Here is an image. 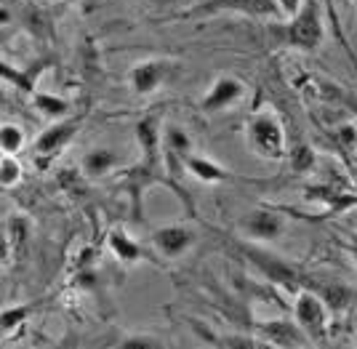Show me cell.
Returning a JSON list of instances; mask_svg holds the SVG:
<instances>
[{
    "mask_svg": "<svg viewBox=\"0 0 357 349\" xmlns=\"http://www.w3.org/2000/svg\"><path fill=\"white\" fill-rule=\"evenodd\" d=\"M283 38H285V46L298 48V51H314V48L323 43V19H320L317 0L301 3V8L288 22Z\"/></svg>",
    "mask_w": 357,
    "mask_h": 349,
    "instance_id": "cell-1",
    "label": "cell"
},
{
    "mask_svg": "<svg viewBox=\"0 0 357 349\" xmlns=\"http://www.w3.org/2000/svg\"><path fill=\"white\" fill-rule=\"evenodd\" d=\"M219 11H235L253 19H280L283 8L278 0H206L203 6H195L184 11V19H200V16H213Z\"/></svg>",
    "mask_w": 357,
    "mask_h": 349,
    "instance_id": "cell-2",
    "label": "cell"
},
{
    "mask_svg": "<svg viewBox=\"0 0 357 349\" xmlns=\"http://www.w3.org/2000/svg\"><path fill=\"white\" fill-rule=\"evenodd\" d=\"M248 144L264 160H283L285 137L280 123L275 121L272 115H264V112L251 118V123H248Z\"/></svg>",
    "mask_w": 357,
    "mask_h": 349,
    "instance_id": "cell-3",
    "label": "cell"
},
{
    "mask_svg": "<svg viewBox=\"0 0 357 349\" xmlns=\"http://www.w3.org/2000/svg\"><path fill=\"white\" fill-rule=\"evenodd\" d=\"M294 315H296V323L304 328V334L310 339H323L326 336V304L320 302L314 293H298L296 304H294Z\"/></svg>",
    "mask_w": 357,
    "mask_h": 349,
    "instance_id": "cell-4",
    "label": "cell"
},
{
    "mask_svg": "<svg viewBox=\"0 0 357 349\" xmlns=\"http://www.w3.org/2000/svg\"><path fill=\"white\" fill-rule=\"evenodd\" d=\"M240 227L245 229V235L253 238V240L269 243V240H278V238L285 232V222H283V216H280V213L261 208V211L248 213V216L240 222Z\"/></svg>",
    "mask_w": 357,
    "mask_h": 349,
    "instance_id": "cell-5",
    "label": "cell"
},
{
    "mask_svg": "<svg viewBox=\"0 0 357 349\" xmlns=\"http://www.w3.org/2000/svg\"><path fill=\"white\" fill-rule=\"evenodd\" d=\"M165 77H168V64L165 61H142V64H136L134 70H131V88L136 93H152L163 86Z\"/></svg>",
    "mask_w": 357,
    "mask_h": 349,
    "instance_id": "cell-6",
    "label": "cell"
},
{
    "mask_svg": "<svg viewBox=\"0 0 357 349\" xmlns=\"http://www.w3.org/2000/svg\"><path fill=\"white\" fill-rule=\"evenodd\" d=\"M152 243H155V248L163 254V256L168 258H176L181 256L190 245L195 243L192 232L187 227H178V224H171V227H163L158 229L155 235H152Z\"/></svg>",
    "mask_w": 357,
    "mask_h": 349,
    "instance_id": "cell-7",
    "label": "cell"
},
{
    "mask_svg": "<svg viewBox=\"0 0 357 349\" xmlns=\"http://www.w3.org/2000/svg\"><path fill=\"white\" fill-rule=\"evenodd\" d=\"M240 96H243V83H240L238 77H219V80L213 83V88L206 93L203 109H206V112H219L224 107L235 104Z\"/></svg>",
    "mask_w": 357,
    "mask_h": 349,
    "instance_id": "cell-8",
    "label": "cell"
},
{
    "mask_svg": "<svg viewBox=\"0 0 357 349\" xmlns=\"http://www.w3.org/2000/svg\"><path fill=\"white\" fill-rule=\"evenodd\" d=\"M261 334H264V339H269V344H275V347H301V344H307V339H310L298 323L294 325V323H285V320H275V323L261 325Z\"/></svg>",
    "mask_w": 357,
    "mask_h": 349,
    "instance_id": "cell-9",
    "label": "cell"
},
{
    "mask_svg": "<svg viewBox=\"0 0 357 349\" xmlns=\"http://www.w3.org/2000/svg\"><path fill=\"white\" fill-rule=\"evenodd\" d=\"M77 128H80V121H64V123L51 125L48 131H43V134L38 137L35 150L40 152V155H54V152H59L61 147L77 134Z\"/></svg>",
    "mask_w": 357,
    "mask_h": 349,
    "instance_id": "cell-10",
    "label": "cell"
},
{
    "mask_svg": "<svg viewBox=\"0 0 357 349\" xmlns=\"http://www.w3.org/2000/svg\"><path fill=\"white\" fill-rule=\"evenodd\" d=\"M115 166H118V155L112 150H107V147H99V150L89 152V155L83 157V173H86V176H93V179L109 173Z\"/></svg>",
    "mask_w": 357,
    "mask_h": 349,
    "instance_id": "cell-11",
    "label": "cell"
},
{
    "mask_svg": "<svg viewBox=\"0 0 357 349\" xmlns=\"http://www.w3.org/2000/svg\"><path fill=\"white\" fill-rule=\"evenodd\" d=\"M187 168L192 171L197 179H203V182H224L229 173L219 168L216 163H211L206 157H187Z\"/></svg>",
    "mask_w": 357,
    "mask_h": 349,
    "instance_id": "cell-12",
    "label": "cell"
},
{
    "mask_svg": "<svg viewBox=\"0 0 357 349\" xmlns=\"http://www.w3.org/2000/svg\"><path fill=\"white\" fill-rule=\"evenodd\" d=\"M109 245H112L115 256L123 258V261H139V258H142V248H139L123 229H115V232L109 235Z\"/></svg>",
    "mask_w": 357,
    "mask_h": 349,
    "instance_id": "cell-13",
    "label": "cell"
},
{
    "mask_svg": "<svg viewBox=\"0 0 357 349\" xmlns=\"http://www.w3.org/2000/svg\"><path fill=\"white\" fill-rule=\"evenodd\" d=\"M35 107L48 115V118H64L70 115V104L59 99V96H51V93H35Z\"/></svg>",
    "mask_w": 357,
    "mask_h": 349,
    "instance_id": "cell-14",
    "label": "cell"
},
{
    "mask_svg": "<svg viewBox=\"0 0 357 349\" xmlns=\"http://www.w3.org/2000/svg\"><path fill=\"white\" fill-rule=\"evenodd\" d=\"M136 139L142 141L144 152L152 157V152L158 147V121H155V118H147V121L139 123V125H136Z\"/></svg>",
    "mask_w": 357,
    "mask_h": 349,
    "instance_id": "cell-15",
    "label": "cell"
},
{
    "mask_svg": "<svg viewBox=\"0 0 357 349\" xmlns=\"http://www.w3.org/2000/svg\"><path fill=\"white\" fill-rule=\"evenodd\" d=\"M22 144H24V134H22L16 125L6 123V125L0 128V147H3V152L14 155V152L22 150Z\"/></svg>",
    "mask_w": 357,
    "mask_h": 349,
    "instance_id": "cell-16",
    "label": "cell"
},
{
    "mask_svg": "<svg viewBox=\"0 0 357 349\" xmlns=\"http://www.w3.org/2000/svg\"><path fill=\"white\" fill-rule=\"evenodd\" d=\"M19 179H22V166H19L14 157L6 152V155H3V160H0V184L8 189V187H14Z\"/></svg>",
    "mask_w": 357,
    "mask_h": 349,
    "instance_id": "cell-17",
    "label": "cell"
},
{
    "mask_svg": "<svg viewBox=\"0 0 357 349\" xmlns=\"http://www.w3.org/2000/svg\"><path fill=\"white\" fill-rule=\"evenodd\" d=\"M165 147H168L171 155L184 157L187 150H190V137H187L181 128H168V131H165Z\"/></svg>",
    "mask_w": 357,
    "mask_h": 349,
    "instance_id": "cell-18",
    "label": "cell"
},
{
    "mask_svg": "<svg viewBox=\"0 0 357 349\" xmlns=\"http://www.w3.org/2000/svg\"><path fill=\"white\" fill-rule=\"evenodd\" d=\"M291 166L294 171H310L314 166V152L310 147H304V144H298L294 147V155H291Z\"/></svg>",
    "mask_w": 357,
    "mask_h": 349,
    "instance_id": "cell-19",
    "label": "cell"
},
{
    "mask_svg": "<svg viewBox=\"0 0 357 349\" xmlns=\"http://www.w3.org/2000/svg\"><path fill=\"white\" fill-rule=\"evenodd\" d=\"M27 315H30V309H27V307L6 309V312H3V334H6V336L14 334L16 325H19V323H24V318H27Z\"/></svg>",
    "mask_w": 357,
    "mask_h": 349,
    "instance_id": "cell-20",
    "label": "cell"
},
{
    "mask_svg": "<svg viewBox=\"0 0 357 349\" xmlns=\"http://www.w3.org/2000/svg\"><path fill=\"white\" fill-rule=\"evenodd\" d=\"M118 347L120 349H160L163 341H158V339H152V336H128L126 341H120Z\"/></svg>",
    "mask_w": 357,
    "mask_h": 349,
    "instance_id": "cell-21",
    "label": "cell"
},
{
    "mask_svg": "<svg viewBox=\"0 0 357 349\" xmlns=\"http://www.w3.org/2000/svg\"><path fill=\"white\" fill-rule=\"evenodd\" d=\"M280 3V8H283L285 16H294L301 8V0H278Z\"/></svg>",
    "mask_w": 357,
    "mask_h": 349,
    "instance_id": "cell-22",
    "label": "cell"
},
{
    "mask_svg": "<svg viewBox=\"0 0 357 349\" xmlns=\"http://www.w3.org/2000/svg\"><path fill=\"white\" fill-rule=\"evenodd\" d=\"M349 254H352V258H355V264H357V235L352 238V243H349Z\"/></svg>",
    "mask_w": 357,
    "mask_h": 349,
    "instance_id": "cell-23",
    "label": "cell"
},
{
    "mask_svg": "<svg viewBox=\"0 0 357 349\" xmlns=\"http://www.w3.org/2000/svg\"><path fill=\"white\" fill-rule=\"evenodd\" d=\"M355 347H357V336H355Z\"/></svg>",
    "mask_w": 357,
    "mask_h": 349,
    "instance_id": "cell-24",
    "label": "cell"
}]
</instances>
